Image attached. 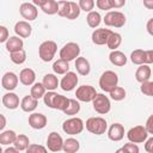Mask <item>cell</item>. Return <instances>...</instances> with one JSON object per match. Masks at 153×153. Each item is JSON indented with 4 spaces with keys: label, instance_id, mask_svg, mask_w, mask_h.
Masks as SVG:
<instances>
[{
    "label": "cell",
    "instance_id": "1",
    "mask_svg": "<svg viewBox=\"0 0 153 153\" xmlns=\"http://www.w3.org/2000/svg\"><path fill=\"white\" fill-rule=\"evenodd\" d=\"M118 84V76L112 71H105L99 78V86L104 92H110Z\"/></svg>",
    "mask_w": 153,
    "mask_h": 153
},
{
    "label": "cell",
    "instance_id": "2",
    "mask_svg": "<svg viewBox=\"0 0 153 153\" xmlns=\"http://www.w3.org/2000/svg\"><path fill=\"white\" fill-rule=\"evenodd\" d=\"M57 50V44L54 41H44L39 44L38 48V55L42 61L49 62L55 56V53Z\"/></svg>",
    "mask_w": 153,
    "mask_h": 153
},
{
    "label": "cell",
    "instance_id": "3",
    "mask_svg": "<svg viewBox=\"0 0 153 153\" xmlns=\"http://www.w3.org/2000/svg\"><path fill=\"white\" fill-rule=\"evenodd\" d=\"M106 128H108V123L103 117H99V116L90 117L86 121V129L92 134L102 135L106 131Z\"/></svg>",
    "mask_w": 153,
    "mask_h": 153
},
{
    "label": "cell",
    "instance_id": "4",
    "mask_svg": "<svg viewBox=\"0 0 153 153\" xmlns=\"http://www.w3.org/2000/svg\"><path fill=\"white\" fill-rule=\"evenodd\" d=\"M84 121L79 117H71L62 124V129L68 135H76L84 130Z\"/></svg>",
    "mask_w": 153,
    "mask_h": 153
},
{
    "label": "cell",
    "instance_id": "5",
    "mask_svg": "<svg viewBox=\"0 0 153 153\" xmlns=\"http://www.w3.org/2000/svg\"><path fill=\"white\" fill-rule=\"evenodd\" d=\"M80 54V47L78 43L75 42H68L66 43L61 50H60V59L65 60V61H72L74 59H76Z\"/></svg>",
    "mask_w": 153,
    "mask_h": 153
},
{
    "label": "cell",
    "instance_id": "6",
    "mask_svg": "<svg viewBox=\"0 0 153 153\" xmlns=\"http://www.w3.org/2000/svg\"><path fill=\"white\" fill-rule=\"evenodd\" d=\"M92 105L96 112L100 114V115H105L110 111L111 109V103L110 99L103 94V93H97L96 97L92 99Z\"/></svg>",
    "mask_w": 153,
    "mask_h": 153
},
{
    "label": "cell",
    "instance_id": "7",
    "mask_svg": "<svg viewBox=\"0 0 153 153\" xmlns=\"http://www.w3.org/2000/svg\"><path fill=\"white\" fill-rule=\"evenodd\" d=\"M104 23L108 26L122 27L126 24V16L120 11H109L104 16Z\"/></svg>",
    "mask_w": 153,
    "mask_h": 153
},
{
    "label": "cell",
    "instance_id": "8",
    "mask_svg": "<svg viewBox=\"0 0 153 153\" xmlns=\"http://www.w3.org/2000/svg\"><path fill=\"white\" fill-rule=\"evenodd\" d=\"M148 133L145 128V126H135L133 128H130L127 133V137L130 142L134 143H141L145 142V140L148 137Z\"/></svg>",
    "mask_w": 153,
    "mask_h": 153
},
{
    "label": "cell",
    "instance_id": "9",
    "mask_svg": "<svg viewBox=\"0 0 153 153\" xmlns=\"http://www.w3.org/2000/svg\"><path fill=\"white\" fill-rule=\"evenodd\" d=\"M96 94H97V91L91 85H81L75 91L76 99L80 102H85V103L92 102V99L96 97Z\"/></svg>",
    "mask_w": 153,
    "mask_h": 153
},
{
    "label": "cell",
    "instance_id": "10",
    "mask_svg": "<svg viewBox=\"0 0 153 153\" xmlns=\"http://www.w3.org/2000/svg\"><path fill=\"white\" fill-rule=\"evenodd\" d=\"M19 13L20 16L26 19V20H35L37 18L38 11H37V6H35L32 2H23L19 6Z\"/></svg>",
    "mask_w": 153,
    "mask_h": 153
},
{
    "label": "cell",
    "instance_id": "11",
    "mask_svg": "<svg viewBox=\"0 0 153 153\" xmlns=\"http://www.w3.org/2000/svg\"><path fill=\"white\" fill-rule=\"evenodd\" d=\"M78 81H79V79H78L76 74L74 72H69L68 71L67 73H65V76L61 79L59 85L63 91L69 92V91L74 90V87L78 85Z\"/></svg>",
    "mask_w": 153,
    "mask_h": 153
},
{
    "label": "cell",
    "instance_id": "12",
    "mask_svg": "<svg viewBox=\"0 0 153 153\" xmlns=\"http://www.w3.org/2000/svg\"><path fill=\"white\" fill-rule=\"evenodd\" d=\"M62 145H63V139L62 136L56 133V131H51L48 135L47 139V147L49 151L51 152H59L62 149Z\"/></svg>",
    "mask_w": 153,
    "mask_h": 153
},
{
    "label": "cell",
    "instance_id": "13",
    "mask_svg": "<svg viewBox=\"0 0 153 153\" xmlns=\"http://www.w3.org/2000/svg\"><path fill=\"white\" fill-rule=\"evenodd\" d=\"M112 31L110 29H94V31L92 32L91 35V39L94 44L97 45H103V44H106V41L110 36Z\"/></svg>",
    "mask_w": 153,
    "mask_h": 153
},
{
    "label": "cell",
    "instance_id": "14",
    "mask_svg": "<svg viewBox=\"0 0 153 153\" xmlns=\"http://www.w3.org/2000/svg\"><path fill=\"white\" fill-rule=\"evenodd\" d=\"M19 78L13 72H6L1 78V85L7 91H13L18 85Z\"/></svg>",
    "mask_w": 153,
    "mask_h": 153
},
{
    "label": "cell",
    "instance_id": "15",
    "mask_svg": "<svg viewBox=\"0 0 153 153\" xmlns=\"http://www.w3.org/2000/svg\"><path fill=\"white\" fill-rule=\"evenodd\" d=\"M47 117L41 112H32L29 115V126L33 129H43L47 126Z\"/></svg>",
    "mask_w": 153,
    "mask_h": 153
},
{
    "label": "cell",
    "instance_id": "16",
    "mask_svg": "<svg viewBox=\"0 0 153 153\" xmlns=\"http://www.w3.org/2000/svg\"><path fill=\"white\" fill-rule=\"evenodd\" d=\"M2 104H4L5 108H7V109H10V110H14V109H17V108L19 106V104H20L19 97H18L14 92L8 91L7 93H5V94L2 96Z\"/></svg>",
    "mask_w": 153,
    "mask_h": 153
},
{
    "label": "cell",
    "instance_id": "17",
    "mask_svg": "<svg viewBox=\"0 0 153 153\" xmlns=\"http://www.w3.org/2000/svg\"><path fill=\"white\" fill-rule=\"evenodd\" d=\"M14 32L22 37V38H26L31 35L32 32V26L29 24L27 20H19L14 25Z\"/></svg>",
    "mask_w": 153,
    "mask_h": 153
},
{
    "label": "cell",
    "instance_id": "18",
    "mask_svg": "<svg viewBox=\"0 0 153 153\" xmlns=\"http://www.w3.org/2000/svg\"><path fill=\"white\" fill-rule=\"evenodd\" d=\"M124 136V127L121 123H114L108 130V137L111 141H120Z\"/></svg>",
    "mask_w": 153,
    "mask_h": 153
},
{
    "label": "cell",
    "instance_id": "19",
    "mask_svg": "<svg viewBox=\"0 0 153 153\" xmlns=\"http://www.w3.org/2000/svg\"><path fill=\"white\" fill-rule=\"evenodd\" d=\"M36 80V73L33 69L31 68H24L20 71L19 73V81L25 85V86H30L35 82Z\"/></svg>",
    "mask_w": 153,
    "mask_h": 153
},
{
    "label": "cell",
    "instance_id": "20",
    "mask_svg": "<svg viewBox=\"0 0 153 153\" xmlns=\"http://www.w3.org/2000/svg\"><path fill=\"white\" fill-rule=\"evenodd\" d=\"M19 105H20V108H22L23 111H25V112H32L37 108V105H38V99L33 98L31 94L30 96H25L20 100V104Z\"/></svg>",
    "mask_w": 153,
    "mask_h": 153
},
{
    "label": "cell",
    "instance_id": "21",
    "mask_svg": "<svg viewBox=\"0 0 153 153\" xmlns=\"http://www.w3.org/2000/svg\"><path fill=\"white\" fill-rule=\"evenodd\" d=\"M109 60L112 65L117 66V67H122L127 63V56L124 55V53H122L121 50H112L110 54H109Z\"/></svg>",
    "mask_w": 153,
    "mask_h": 153
},
{
    "label": "cell",
    "instance_id": "22",
    "mask_svg": "<svg viewBox=\"0 0 153 153\" xmlns=\"http://www.w3.org/2000/svg\"><path fill=\"white\" fill-rule=\"evenodd\" d=\"M75 68H76V72L80 75H88L90 71H91V66H90L88 60L86 57H82V56H78L76 57V60H75Z\"/></svg>",
    "mask_w": 153,
    "mask_h": 153
},
{
    "label": "cell",
    "instance_id": "23",
    "mask_svg": "<svg viewBox=\"0 0 153 153\" xmlns=\"http://www.w3.org/2000/svg\"><path fill=\"white\" fill-rule=\"evenodd\" d=\"M151 67L146 63H142L140 65V67H137L136 72H135V79L136 81L139 82H142V81H146V80H149L151 79Z\"/></svg>",
    "mask_w": 153,
    "mask_h": 153
},
{
    "label": "cell",
    "instance_id": "24",
    "mask_svg": "<svg viewBox=\"0 0 153 153\" xmlns=\"http://www.w3.org/2000/svg\"><path fill=\"white\" fill-rule=\"evenodd\" d=\"M23 45H24V42L18 36L8 37L7 41H6V50L8 53H12V51H17L19 49H23Z\"/></svg>",
    "mask_w": 153,
    "mask_h": 153
},
{
    "label": "cell",
    "instance_id": "25",
    "mask_svg": "<svg viewBox=\"0 0 153 153\" xmlns=\"http://www.w3.org/2000/svg\"><path fill=\"white\" fill-rule=\"evenodd\" d=\"M43 86L45 87V90L48 91H54L55 88H57L60 81L57 79V76L55 74H51V73H48L43 76V81H42Z\"/></svg>",
    "mask_w": 153,
    "mask_h": 153
},
{
    "label": "cell",
    "instance_id": "26",
    "mask_svg": "<svg viewBox=\"0 0 153 153\" xmlns=\"http://www.w3.org/2000/svg\"><path fill=\"white\" fill-rule=\"evenodd\" d=\"M80 148V143L74 137H68L63 141V145H62V149L66 152V153H75L78 152Z\"/></svg>",
    "mask_w": 153,
    "mask_h": 153
},
{
    "label": "cell",
    "instance_id": "27",
    "mask_svg": "<svg viewBox=\"0 0 153 153\" xmlns=\"http://www.w3.org/2000/svg\"><path fill=\"white\" fill-rule=\"evenodd\" d=\"M69 104V98L62 96V94H59L56 93L55 97H54V102H53V109H56V110H61L63 111Z\"/></svg>",
    "mask_w": 153,
    "mask_h": 153
},
{
    "label": "cell",
    "instance_id": "28",
    "mask_svg": "<svg viewBox=\"0 0 153 153\" xmlns=\"http://www.w3.org/2000/svg\"><path fill=\"white\" fill-rule=\"evenodd\" d=\"M12 145H13L18 151H26L27 146L30 145V140H29V137H27L26 135L19 134V135L16 136V139H14V141H13Z\"/></svg>",
    "mask_w": 153,
    "mask_h": 153
},
{
    "label": "cell",
    "instance_id": "29",
    "mask_svg": "<svg viewBox=\"0 0 153 153\" xmlns=\"http://www.w3.org/2000/svg\"><path fill=\"white\" fill-rule=\"evenodd\" d=\"M86 22H87V25L92 29H96L97 26H99L100 22H102V17L99 14V12L97 11H90L87 17H86Z\"/></svg>",
    "mask_w": 153,
    "mask_h": 153
},
{
    "label": "cell",
    "instance_id": "30",
    "mask_svg": "<svg viewBox=\"0 0 153 153\" xmlns=\"http://www.w3.org/2000/svg\"><path fill=\"white\" fill-rule=\"evenodd\" d=\"M41 10L45 13V14H55L57 13L59 11V2L56 0H47L42 6H41Z\"/></svg>",
    "mask_w": 153,
    "mask_h": 153
},
{
    "label": "cell",
    "instance_id": "31",
    "mask_svg": "<svg viewBox=\"0 0 153 153\" xmlns=\"http://www.w3.org/2000/svg\"><path fill=\"white\" fill-rule=\"evenodd\" d=\"M121 43H122V36L120 33H117V32H111L109 38H108V41H106V45L111 50L117 49L121 45Z\"/></svg>",
    "mask_w": 153,
    "mask_h": 153
},
{
    "label": "cell",
    "instance_id": "32",
    "mask_svg": "<svg viewBox=\"0 0 153 153\" xmlns=\"http://www.w3.org/2000/svg\"><path fill=\"white\" fill-rule=\"evenodd\" d=\"M10 59L16 65H22L26 61V51L24 49H19L17 51L10 53Z\"/></svg>",
    "mask_w": 153,
    "mask_h": 153
},
{
    "label": "cell",
    "instance_id": "33",
    "mask_svg": "<svg viewBox=\"0 0 153 153\" xmlns=\"http://www.w3.org/2000/svg\"><path fill=\"white\" fill-rule=\"evenodd\" d=\"M53 71L56 74H65V73H67L69 71V63H68V61H65L62 59H59L57 61L54 62Z\"/></svg>",
    "mask_w": 153,
    "mask_h": 153
},
{
    "label": "cell",
    "instance_id": "34",
    "mask_svg": "<svg viewBox=\"0 0 153 153\" xmlns=\"http://www.w3.org/2000/svg\"><path fill=\"white\" fill-rule=\"evenodd\" d=\"M45 93V87L43 86L42 82H33L32 86H31V90H30V94L36 98V99H39V98H43Z\"/></svg>",
    "mask_w": 153,
    "mask_h": 153
},
{
    "label": "cell",
    "instance_id": "35",
    "mask_svg": "<svg viewBox=\"0 0 153 153\" xmlns=\"http://www.w3.org/2000/svg\"><path fill=\"white\" fill-rule=\"evenodd\" d=\"M80 111V103L76 100V99H71L69 98V104H68V106L62 111L63 114H66V115H71V116H73V115H76L78 112Z\"/></svg>",
    "mask_w": 153,
    "mask_h": 153
},
{
    "label": "cell",
    "instance_id": "36",
    "mask_svg": "<svg viewBox=\"0 0 153 153\" xmlns=\"http://www.w3.org/2000/svg\"><path fill=\"white\" fill-rule=\"evenodd\" d=\"M17 134L13 130H5L0 134V145H12Z\"/></svg>",
    "mask_w": 153,
    "mask_h": 153
},
{
    "label": "cell",
    "instance_id": "37",
    "mask_svg": "<svg viewBox=\"0 0 153 153\" xmlns=\"http://www.w3.org/2000/svg\"><path fill=\"white\" fill-rule=\"evenodd\" d=\"M110 97H111V99H114V100H116V102H120V100H122V99H124L126 98V90L123 88V87H121V86H116V87H114L110 92Z\"/></svg>",
    "mask_w": 153,
    "mask_h": 153
},
{
    "label": "cell",
    "instance_id": "38",
    "mask_svg": "<svg viewBox=\"0 0 153 153\" xmlns=\"http://www.w3.org/2000/svg\"><path fill=\"white\" fill-rule=\"evenodd\" d=\"M143 57H145V50L142 49H135L130 54V60L134 65H142L143 63Z\"/></svg>",
    "mask_w": 153,
    "mask_h": 153
},
{
    "label": "cell",
    "instance_id": "39",
    "mask_svg": "<svg viewBox=\"0 0 153 153\" xmlns=\"http://www.w3.org/2000/svg\"><path fill=\"white\" fill-rule=\"evenodd\" d=\"M80 11H81V10H80L79 5H78L76 2H74V1H71L69 11H68V13H67L66 18H67V19H71V20L76 19V18L80 16Z\"/></svg>",
    "mask_w": 153,
    "mask_h": 153
},
{
    "label": "cell",
    "instance_id": "40",
    "mask_svg": "<svg viewBox=\"0 0 153 153\" xmlns=\"http://www.w3.org/2000/svg\"><path fill=\"white\" fill-rule=\"evenodd\" d=\"M139 151H140V148H139V146H137L136 143H134V142H128V143H126L123 147L118 148L116 152H117V153H122V152H124V153H139Z\"/></svg>",
    "mask_w": 153,
    "mask_h": 153
},
{
    "label": "cell",
    "instance_id": "41",
    "mask_svg": "<svg viewBox=\"0 0 153 153\" xmlns=\"http://www.w3.org/2000/svg\"><path fill=\"white\" fill-rule=\"evenodd\" d=\"M140 91L148 96V97H152L153 96V82L151 80H146V81H142L141 82V86H140Z\"/></svg>",
    "mask_w": 153,
    "mask_h": 153
},
{
    "label": "cell",
    "instance_id": "42",
    "mask_svg": "<svg viewBox=\"0 0 153 153\" xmlns=\"http://www.w3.org/2000/svg\"><path fill=\"white\" fill-rule=\"evenodd\" d=\"M59 2V11H57V14L60 17H63L66 18L68 11H69V6H71V1H66V0H61V1H57Z\"/></svg>",
    "mask_w": 153,
    "mask_h": 153
},
{
    "label": "cell",
    "instance_id": "43",
    "mask_svg": "<svg viewBox=\"0 0 153 153\" xmlns=\"http://www.w3.org/2000/svg\"><path fill=\"white\" fill-rule=\"evenodd\" d=\"M79 7L81 11L85 12H90L93 10L94 7V0H79Z\"/></svg>",
    "mask_w": 153,
    "mask_h": 153
},
{
    "label": "cell",
    "instance_id": "44",
    "mask_svg": "<svg viewBox=\"0 0 153 153\" xmlns=\"http://www.w3.org/2000/svg\"><path fill=\"white\" fill-rule=\"evenodd\" d=\"M55 94H56V92H54V91H48V92L44 93L43 100H44V104H45L48 108H51V109H53V102H54Z\"/></svg>",
    "mask_w": 153,
    "mask_h": 153
},
{
    "label": "cell",
    "instance_id": "45",
    "mask_svg": "<svg viewBox=\"0 0 153 153\" xmlns=\"http://www.w3.org/2000/svg\"><path fill=\"white\" fill-rule=\"evenodd\" d=\"M26 152L27 153H45L47 152V148L43 147V146H41V145L32 143V145H29L27 146Z\"/></svg>",
    "mask_w": 153,
    "mask_h": 153
},
{
    "label": "cell",
    "instance_id": "46",
    "mask_svg": "<svg viewBox=\"0 0 153 153\" xmlns=\"http://www.w3.org/2000/svg\"><path fill=\"white\" fill-rule=\"evenodd\" d=\"M96 5L99 10H103V11H109L111 10V6H110V2L109 0H97L96 1Z\"/></svg>",
    "mask_w": 153,
    "mask_h": 153
},
{
    "label": "cell",
    "instance_id": "47",
    "mask_svg": "<svg viewBox=\"0 0 153 153\" xmlns=\"http://www.w3.org/2000/svg\"><path fill=\"white\" fill-rule=\"evenodd\" d=\"M7 38H8V30H7V27L0 25V43L6 42Z\"/></svg>",
    "mask_w": 153,
    "mask_h": 153
},
{
    "label": "cell",
    "instance_id": "48",
    "mask_svg": "<svg viewBox=\"0 0 153 153\" xmlns=\"http://www.w3.org/2000/svg\"><path fill=\"white\" fill-rule=\"evenodd\" d=\"M153 62V50H145V57H143V63L151 65Z\"/></svg>",
    "mask_w": 153,
    "mask_h": 153
},
{
    "label": "cell",
    "instance_id": "49",
    "mask_svg": "<svg viewBox=\"0 0 153 153\" xmlns=\"http://www.w3.org/2000/svg\"><path fill=\"white\" fill-rule=\"evenodd\" d=\"M145 128L147 130L148 134H153V115H151L147 121H146V124H145Z\"/></svg>",
    "mask_w": 153,
    "mask_h": 153
},
{
    "label": "cell",
    "instance_id": "50",
    "mask_svg": "<svg viewBox=\"0 0 153 153\" xmlns=\"http://www.w3.org/2000/svg\"><path fill=\"white\" fill-rule=\"evenodd\" d=\"M111 8H121L126 5V0H109Z\"/></svg>",
    "mask_w": 153,
    "mask_h": 153
},
{
    "label": "cell",
    "instance_id": "51",
    "mask_svg": "<svg viewBox=\"0 0 153 153\" xmlns=\"http://www.w3.org/2000/svg\"><path fill=\"white\" fill-rule=\"evenodd\" d=\"M146 143H145V149L146 152L148 153H153V137H148L145 140Z\"/></svg>",
    "mask_w": 153,
    "mask_h": 153
},
{
    "label": "cell",
    "instance_id": "52",
    "mask_svg": "<svg viewBox=\"0 0 153 153\" xmlns=\"http://www.w3.org/2000/svg\"><path fill=\"white\" fill-rule=\"evenodd\" d=\"M147 32L149 35H153V18H149L147 22Z\"/></svg>",
    "mask_w": 153,
    "mask_h": 153
},
{
    "label": "cell",
    "instance_id": "53",
    "mask_svg": "<svg viewBox=\"0 0 153 153\" xmlns=\"http://www.w3.org/2000/svg\"><path fill=\"white\" fill-rule=\"evenodd\" d=\"M143 6L148 10H153V0H143Z\"/></svg>",
    "mask_w": 153,
    "mask_h": 153
},
{
    "label": "cell",
    "instance_id": "54",
    "mask_svg": "<svg viewBox=\"0 0 153 153\" xmlns=\"http://www.w3.org/2000/svg\"><path fill=\"white\" fill-rule=\"evenodd\" d=\"M5 126H6V117L2 114H0V130H2Z\"/></svg>",
    "mask_w": 153,
    "mask_h": 153
},
{
    "label": "cell",
    "instance_id": "55",
    "mask_svg": "<svg viewBox=\"0 0 153 153\" xmlns=\"http://www.w3.org/2000/svg\"><path fill=\"white\" fill-rule=\"evenodd\" d=\"M45 1H47V0H32V4H33L35 6H37V7H38V6L41 7Z\"/></svg>",
    "mask_w": 153,
    "mask_h": 153
},
{
    "label": "cell",
    "instance_id": "56",
    "mask_svg": "<svg viewBox=\"0 0 153 153\" xmlns=\"http://www.w3.org/2000/svg\"><path fill=\"white\" fill-rule=\"evenodd\" d=\"M5 152H6V153H16V152H18V149H17L16 147H7V148L5 149Z\"/></svg>",
    "mask_w": 153,
    "mask_h": 153
},
{
    "label": "cell",
    "instance_id": "57",
    "mask_svg": "<svg viewBox=\"0 0 153 153\" xmlns=\"http://www.w3.org/2000/svg\"><path fill=\"white\" fill-rule=\"evenodd\" d=\"M1 152H2V148H1V147H0V153H1Z\"/></svg>",
    "mask_w": 153,
    "mask_h": 153
}]
</instances>
